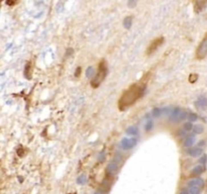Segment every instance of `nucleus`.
<instances>
[{"label": "nucleus", "mask_w": 207, "mask_h": 194, "mask_svg": "<svg viewBox=\"0 0 207 194\" xmlns=\"http://www.w3.org/2000/svg\"><path fill=\"white\" fill-rule=\"evenodd\" d=\"M187 154L189 156L196 158V157H199L203 154V150L200 147H194V148H190L187 150Z\"/></svg>", "instance_id": "6e6552de"}, {"label": "nucleus", "mask_w": 207, "mask_h": 194, "mask_svg": "<svg viewBox=\"0 0 207 194\" xmlns=\"http://www.w3.org/2000/svg\"><path fill=\"white\" fill-rule=\"evenodd\" d=\"M206 160H207V156L206 155H203L200 159H199V163L200 164H205L206 163Z\"/></svg>", "instance_id": "cd10ccee"}, {"label": "nucleus", "mask_w": 207, "mask_h": 194, "mask_svg": "<svg viewBox=\"0 0 207 194\" xmlns=\"http://www.w3.org/2000/svg\"><path fill=\"white\" fill-rule=\"evenodd\" d=\"M125 132H126V134H128V136H136V134H138V128L136 126H129L126 128Z\"/></svg>", "instance_id": "4468645a"}, {"label": "nucleus", "mask_w": 207, "mask_h": 194, "mask_svg": "<svg viewBox=\"0 0 207 194\" xmlns=\"http://www.w3.org/2000/svg\"><path fill=\"white\" fill-rule=\"evenodd\" d=\"M197 118H198V116H197L196 113H189V115H188V121H189V122L196 121H197Z\"/></svg>", "instance_id": "393cba45"}, {"label": "nucleus", "mask_w": 207, "mask_h": 194, "mask_svg": "<svg viewBox=\"0 0 207 194\" xmlns=\"http://www.w3.org/2000/svg\"><path fill=\"white\" fill-rule=\"evenodd\" d=\"M206 56H207V34H205V36L203 38V40H201L198 48L196 50V58L197 59L202 60V59H204Z\"/></svg>", "instance_id": "7ed1b4c3"}, {"label": "nucleus", "mask_w": 207, "mask_h": 194, "mask_svg": "<svg viewBox=\"0 0 207 194\" xmlns=\"http://www.w3.org/2000/svg\"><path fill=\"white\" fill-rule=\"evenodd\" d=\"M201 190L198 187H189V193L190 194H200Z\"/></svg>", "instance_id": "4be33fe9"}, {"label": "nucleus", "mask_w": 207, "mask_h": 194, "mask_svg": "<svg viewBox=\"0 0 207 194\" xmlns=\"http://www.w3.org/2000/svg\"><path fill=\"white\" fill-rule=\"evenodd\" d=\"M138 145V138H124L121 140L119 147L122 150H132Z\"/></svg>", "instance_id": "20e7f679"}, {"label": "nucleus", "mask_w": 207, "mask_h": 194, "mask_svg": "<svg viewBox=\"0 0 207 194\" xmlns=\"http://www.w3.org/2000/svg\"><path fill=\"white\" fill-rule=\"evenodd\" d=\"M153 126H154V122H153L151 121H147L145 124V129L147 130V132H149V130L153 129Z\"/></svg>", "instance_id": "aec40b11"}, {"label": "nucleus", "mask_w": 207, "mask_h": 194, "mask_svg": "<svg viewBox=\"0 0 207 194\" xmlns=\"http://www.w3.org/2000/svg\"><path fill=\"white\" fill-rule=\"evenodd\" d=\"M163 42H164V38H163V36H161V38H156V40H153V42H151V45H149L147 49V56H151V55H153V54H154L155 52L159 49V47L163 45Z\"/></svg>", "instance_id": "39448f33"}, {"label": "nucleus", "mask_w": 207, "mask_h": 194, "mask_svg": "<svg viewBox=\"0 0 207 194\" xmlns=\"http://www.w3.org/2000/svg\"><path fill=\"white\" fill-rule=\"evenodd\" d=\"M86 176L85 175H81V176L78 177V179H77V183L78 184H81V185H83V184H85V182H86Z\"/></svg>", "instance_id": "a878e982"}, {"label": "nucleus", "mask_w": 207, "mask_h": 194, "mask_svg": "<svg viewBox=\"0 0 207 194\" xmlns=\"http://www.w3.org/2000/svg\"><path fill=\"white\" fill-rule=\"evenodd\" d=\"M192 128H193V125H192L191 122H186L184 124V126H183V130H185L186 132L192 130Z\"/></svg>", "instance_id": "5701e85b"}, {"label": "nucleus", "mask_w": 207, "mask_h": 194, "mask_svg": "<svg viewBox=\"0 0 207 194\" xmlns=\"http://www.w3.org/2000/svg\"><path fill=\"white\" fill-rule=\"evenodd\" d=\"M197 78H198V76H197L196 74H192L191 76L189 77V81H190V82H191V83H194L196 80H197Z\"/></svg>", "instance_id": "bb28decb"}, {"label": "nucleus", "mask_w": 207, "mask_h": 194, "mask_svg": "<svg viewBox=\"0 0 207 194\" xmlns=\"http://www.w3.org/2000/svg\"><path fill=\"white\" fill-rule=\"evenodd\" d=\"M204 185V181H203V179L201 178H194V179H191V180L188 182V186L189 187H202V186Z\"/></svg>", "instance_id": "1a4fd4ad"}, {"label": "nucleus", "mask_w": 207, "mask_h": 194, "mask_svg": "<svg viewBox=\"0 0 207 194\" xmlns=\"http://www.w3.org/2000/svg\"><path fill=\"white\" fill-rule=\"evenodd\" d=\"M192 130H193V132L195 134H200L203 132V130H204V127L202 126V125L200 124H196L193 126V128H192Z\"/></svg>", "instance_id": "dca6fc26"}, {"label": "nucleus", "mask_w": 207, "mask_h": 194, "mask_svg": "<svg viewBox=\"0 0 207 194\" xmlns=\"http://www.w3.org/2000/svg\"><path fill=\"white\" fill-rule=\"evenodd\" d=\"M187 117V112L186 111H181V113L179 114V116L177 117V119L175 121V122H181L185 119V118Z\"/></svg>", "instance_id": "f3484780"}, {"label": "nucleus", "mask_w": 207, "mask_h": 194, "mask_svg": "<svg viewBox=\"0 0 207 194\" xmlns=\"http://www.w3.org/2000/svg\"><path fill=\"white\" fill-rule=\"evenodd\" d=\"M94 75V68L93 67H88V69L86 70V77L87 78H91Z\"/></svg>", "instance_id": "412c9836"}, {"label": "nucleus", "mask_w": 207, "mask_h": 194, "mask_svg": "<svg viewBox=\"0 0 207 194\" xmlns=\"http://www.w3.org/2000/svg\"><path fill=\"white\" fill-rule=\"evenodd\" d=\"M127 5L132 7V6H134V5H136V1H128V2H127Z\"/></svg>", "instance_id": "c756f323"}, {"label": "nucleus", "mask_w": 207, "mask_h": 194, "mask_svg": "<svg viewBox=\"0 0 207 194\" xmlns=\"http://www.w3.org/2000/svg\"><path fill=\"white\" fill-rule=\"evenodd\" d=\"M108 73V68H107V63L105 60H102L99 65H98L97 73L94 76V78L91 81V86L93 88H98L101 85V83L105 80Z\"/></svg>", "instance_id": "f03ea898"}, {"label": "nucleus", "mask_w": 207, "mask_h": 194, "mask_svg": "<svg viewBox=\"0 0 207 194\" xmlns=\"http://www.w3.org/2000/svg\"><path fill=\"white\" fill-rule=\"evenodd\" d=\"M204 144H205V142H204V141H202V142H200V143L198 144V146H200V147H202V146L204 145Z\"/></svg>", "instance_id": "2f4dec72"}, {"label": "nucleus", "mask_w": 207, "mask_h": 194, "mask_svg": "<svg viewBox=\"0 0 207 194\" xmlns=\"http://www.w3.org/2000/svg\"><path fill=\"white\" fill-rule=\"evenodd\" d=\"M132 25V16H126V17L123 19V26L124 28L129 29Z\"/></svg>", "instance_id": "ddd939ff"}, {"label": "nucleus", "mask_w": 207, "mask_h": 194, "mask_svg": "<svg viewBox=\"0 0 207 194\" xmlns=\"http://www.w3.org/2000/svg\"><path fill=\"white\" fill-rule=\"evenodd\" d=\"M122 161H123L122 157L119 156V155H116V156L113 158V161H112V162H113V163H115V164H117V165H119V164H120Z\"/></svg>", "instance_id": "b1692460"}, {"label": "nucleus", "mask_w": 207, "mask_h": 194, "mask_svg": "<svg viewBox=\"0 0 207 194\" xmlns=\"http://www.w3.org/2000/svg\"><path fill=\"white\" fill-rule=\"evenodd\" d=\"M69 194H76V193H69Z\"/></svg>", "instance_id": "72a5a7b5"}, {"label": "nucleus", "mask_w": 207, "mask_h": 194, "mask_svg": "<svg viewBox=\"0 0 207 194\" xmlns=\"http://www.w3.org/2000/svg\"><path fill=\"white\" fill-rule=\"evenodd\" d=\"M80 74H81V68L77 67V69H76V71H75V77L78 78V77L80 76Z\"/></svg>", "instance_id": "c85d7f7f"}, {"label": "nucleus", "mask_w": 207, "mask_h": 194, "mask_svg": "<svg viewBox=\"0 0 207 194\" xmlns=\"http://www.w3.org/2000/svg\"><path fill=\"white\" fill-rule=\"evenodd\" d=\"M195 106L201 110H206L207 109V97L205 96H200L197 100L195 101Z\"/></svg>", "instance_id": "0eeeda50"}, {"label": "nucleus", "mask_w": 207, "mask_h": 194, "mask_svg": "<svg viewBox=\"0 0 207 194\" xmlns=\"http://www.w3.org/2000/svg\"><path fill=\"white\" fill-rule=\"evenodd\" d=\"M147 88V84L144 82L134 83L123 91L120 98L118 100V108L121 111H124L127 108L132 107L136 102H138L144 96Z\"/></svg>", "instance_id": "f257e3e1"}, {"label": "nucleus", "mask_w": 207, "mask_h": 194, "mask_svg": "<svg viewBox=\"0 0 207 194\" xmlns=\"http://www.w3.org/2000/svg\"><path fill=\"white\" fill-rule=\"evenodd\" d=\"M207 2L206 1H197V2L194 3V11L196 13H200L203 9L205 8Z\"/></svg>", "instance_id": "9d476101"}, {"label": "nucleus", "mask_w": 207, "mask_h": 194, "mask_svg": "<svg viewBox=\"0 0 207 194\" xmlns=\"http://www.w3.org/2000/svg\"><path fill=\"white\" fill-rule=\"evenodd\" d=\"M162 109L161 108H159V107H156V108H154V110H153V112H151V115H153V117H158V116H160L161 114H162Z\"/></svg>", "instance_id": "a211bd4d"}, {"label": "nucleus", "mask_w": 207, "mask_h": 194, "mask_svg": "<svg viewBox=\"0 0 207 194\" xmlns=\"http://www.w3.org/2000/svg\"><path fill=\"white\" fill-rule=\"evenodd\" d=\"M94 194H103V193H101V192H95Z\"/></svg>", "instance_id": "473e14b6"}, {"label": "nucleus", "mask_w": 207, "mask_h": 194, "mask_svg": "<svg viewBox=\"0 0 207 194\" xmlns=\"http://www.w3.org/2000/svg\"><path fill=\"white\" fill-rule=\"evenodd\" d=\"M180 194H190V193L188 191H186V190H183V191H181Z\"/></svg>", "instance_id": "7c9ffc66"}, {"label": "nucleus", "mask_w": 207, "mask_h": 194, "mask_svg": "<svg viewBox=\"0 0 207 194\" xmlns=\"http://www.w3.org/2000/svg\"><path fill=\"white\" fill-rule=\"evenodd\" d=\"M180 113H181L180 107H179V106L174 107L173 110H172V112H171V119L173 121V122H175V121L177 119V117H178Z\"/></svg>", "instance_id": "f8f14e48"}, {"label": "nucleus", "mask_w": 207, "mask_h": 194, "mask_svg": "<svg viewBox=\"0 0 207 194\" xmlns=\"http://www.w3.org/2000/svg\"><path fill=\"white\" fill-rule=\"evenodd\" d=\"M205 171V167L204 166H196V167L193 168V170H192V174L193 175H199L201 174V173H203V172Z\"/></svg>", "instance_id": "2eb2a0df"}, {"label": "nucleus", "mask_w": 207, "mask_h": 194, "mask_svg": "<svg viewBox=\"0 0 207 194\" xmlns=\"http://www.w3.org/2000/svg\"><path fill=\"white\" fill-rule=\"evenodd\" d=\"M31 73V68H30V63H27L26 64V67H25V70H24V75L25 77H26L27 79H30V77H29L28 74Z\"/></svg>", "instance_id": "6ab92c4d"}, {"label": "nucleus", "mask_w": 207, "mask_h": 194, "mask_svg": "<svg viewBox=\"0 0 207 194\" xmlns=\"http://www.w3.org/2000/svg\"><path fill=\"white\" fill-rule=\"evenodd\" d=\"M118 171H119V167H118L117 164L113 163V162H111V163L108 164V165H107V167H106V169H105L106 176L111 177V178H113L114 175L117 174Z\"/></svg>", "instance_id": "423d86ee"}, {"label": "nucleus", "mask_w": 207, "mask_h": 194, "mask_svg": "<svg viewBox=\"0 0 207 194\" xmlns=\"http://www.w3.org/2000/svg\"><path fill=\"white\" fill-rule=\"evenodd\" d=\"M196 141V138L194 134H190V136H186L185 138V141H184V147L186 148H189L191 146H193V144L195 143Z\"/></svg>", "instance_id": "9b49d317"}]
</instances>
